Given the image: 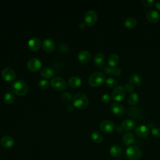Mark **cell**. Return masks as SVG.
<instances>
[{
  "mask_svg": "<svg viewBox=\"0 0 160 160\" xmlns=\"http://www.w3.org/2000/svg\"><path fill=\"white\" fill-rule=\"evenodd\" d=\"M72 103L74 107L79 109H86L89 104V100L88 97L81 92L76 94L72 98Z\"/></svg>",
  "mask_w": 160,
  "mask_h": 160,
  "instance_id": "obj_1",
  "label": "cell"
},
{
  "mask_svg": "<svg viewBox=\"0 0 160 160\" xmlns=\"http://www.w3.org/2000/svg\"><path fill=\"white\" fill-rule=\"evenodd\" d=\"M11 88L13 92L19 96H24L28 91V86L27 84L21 79H18L14 81Z\"/></svg>",
  "mask_w": 160,
  "mask_h": 160,
  "instance_id": "obj_2",
  "label": "cell"
},
{
  "mask_svg": "<svg viewBox=\"0 0 160 160\" xmlns=\"http://www.w3.org/2000/svg\"><path fill=\"white\" fill-rule=\"evenodd\" d=\"M106 81L105 75L102 72L92 73L88 79V83L92 87H98Z\"/></svg>",
  "mask_w": 160,
  "mask_h": 160,
  "instance_id": "obj_3",
  "label": "cell"
},
{
  "mask_svg": "<svg viewBox=\"0 0 160 160\" xmlns=\"http://www.w3.org/2000/svg\"><path fill=\"white\" fill-rule=\"evenodd\" d=\"M126 157L129 160H138L141 158L142 152L141 149L136 146H131L126 149Z\"/></svg>",
  "mask_w": 160,
  "mask_h": 160,
  "instance_id": "obj_4",
  "label": "cell"
},
{
  "mask_svg": "<svg viewBox=\"0 0 160 160\" xmlns=\"http://www.w3.org/2000/svg\"><path fill=\"white\" fill-rule=\"evenodd\" d=\"M50 85L51 87L58 91H62L65 90L67 86L66 82L65 80L60 77H55L51 81Z\"/></svg>",
  "mask_w": 160,
  "mask_h": 160,
  "instance_id": "obj_5",
  "label": "cell"
},
{
  "mask_svg": "<svg viewBox=\"0 0 160 160\" xmlns=\"http://www.w3.org/2000/svg\"><path fill=\"white\" fill-rule=\"evenodd\" d=\"M125 94V89L122 86H116L112 92V98L116 101H121L124 99Z\"/></svg>",
  "mask_w": 160,
  "mask_h": 160,
  "instance_id": "obj_6",
  "label": "cell"
},
{
  "mask_svg": "<svg viewBox=\"0 0 160 160\" xmlns=\"http://www.w3.org/2000/svg\"><path fill=\"white\" fill-rule=\"evenodd\" d=\"M98 20V14L97 13L92 10L87 11L84 16V24L88 26L94 25Z\"/></svg>",
  "mask_w": 160,
  "mask_h": 160,
  "instance_id": "obj_7",
  "label": "cell"
},
{
  "mask_svg": "<svg viewBox=\"0 0 160 160\" xmlns=\"http://www.w3.org/2000/svg\"><path fill=\"white\" fill-rule=\"evenodd\" d=\"M42 67V62L38 58H33L30 59L27 62L28 69L32 72H36L39 70Z\"/></svg>",
  "mask_w": 160,
  "mask_h": 160,
  "instance_id": "obj_8",
  "label": "cell"
},
{
  "mask_svg": "<svg viewBox=\"0 0 160 160\" xmlns=\"http://www.w3.org/2000/svg\"><path fill=\"white\" fill-rule=\"evenodd\" d=\"M1 76L4 81L7 82H11L15 79L16 74L12 68H6L2 69L1 72Z\"/></svg>",
  "mask_w": 160,
  "mask_h": 160,
  "instance_id": "obj_9",
  "label": "cell"
},
{
  "mask_svg": "<svg viewBox=\"0 0 160 160\" xmlns=\"http://www.w3.org/2000/svg\"><path fill=\"white\" fill-rule=\"evenodd\" d=\"M99 128L102 132L106 134H109L114 131V124L111 121L104 120L100 123Z\"/></svg>",
  "mask_w": 160,
  "mask_h": 160,
  "instance_id": "obj_10",
  "label": "cell"
},
{
  "mask_svg": "<svg viewBox=\"0 0 160 160\" xmlns=\"http://www.w3.org/2000/svg\"><path fill=\"white\" fill-rule=\"evenodd\" d=\"M135 134L139 138H145L149 134V129L144 124L138 126L135 129Z\"/></svg>",
  "mask_w": 160,
  "mask_h": 160,
  "instance_id": "obj_11",
  "label": "cell"
},
{
  "mask_svg": "<svg viewBox=\"0 0 160 160\" xmlns=\"http://www.w3.org/2000/svg\"><path fill=\"white\" fill-rule=\"evenodd\" d=\"M41 46V42L40 39L38 38H32L29 40L28 42V48L32 51H36L39 50Z\"/></svg>",
  "mask_w": 160,
  "mask_h": 160,
  "instance_id": "obj_12",
  "label": "cell"
},
{
  "mask_svg": "<svg viewBox=\"0 0 160 160\" xmlns=\"http://www.w3.org/2000/svg\"><path fill=\"white\" fill-rule=\"evenodd\" d=\"M43 50L47 52H51L54 50L55 44L51 39H45L42 43Z\"/></svg>",
  "mask_w": 160,
  "mask_h": 160,
  "instance_id": "obj_13",
  "label": "cell"
},
{
  "mask_svg": "<svg viewBox=\"0 0 160 160\" xmlns=\"http://www.w3.org/2000/svg\"><path fill=\"white\" fill-rule=\"evenodd\" d=\"M78 58L81 63L86 64L90 61L91 59V55L89 51L86 50H82L78 54Z\"/></svg>",
  "mask_w": 160,
  "mask_h": 160,
  "instance_id": "obj_14",
  "label": "cell"
},
{
  "mask_svg": "<svg viewBox=\"0 0 160 160\" xmlns=\"http://www.w3.org/2000/svg\"><path fill=\"white\" fill-rule=\"evenodd\" d=\"M146 18L150 22H156L160 18L159 13L155 10H149L146 14Z\"/></svg>",
  "mask_w": 160,
  "mask_h": 160,
  "instance_id": "obj_15",
  "label": "cell"
},
{
  "mask_svg": "<svg viewBox=\"0 0 160 160\" xmlns=\"http://www.w3.org/2000/svg\"><path fill=\"white\" fill-rule=\"evenodd\" d=\"M1 144L4 148H11L14 144V141L12 137L4 136L1 139Z\"/></svg>",
  "mask_w": 160,
  "mask_h": 160,
  "instance_id": "obj_16",
  "label": "cell"
},
{
  "mask_svg": "<svg viewBox=\"0 0 160 160\" xmlns=\"http://www.w3.org/2000/svg\"><path fill=\"white\" fill-rule=\"evenodd\" d=\"M68 85L72 88H79L82 83L81 79L79 77L74 76H72L71 77L68 81Z\"/></svg>",
  "mask_w": 160,
  "mask_h": 160,
  "instance_id": "obj_17",
  "label": "cell"
},
{
  "mask_svg": "<svg viewBox=\"0 0 160 160\" xmlns=\"http://www.w3.org/2000/svg\"><path fill=\"white\" fill-rule=\"evenodd\" d=\"M111 108L113 113L118 116H122L125 112L124 107L121 104L118 103H112Z\"/></svg>",
  "mask_w": 160,
  "mask_h": 160,
  "instance_id": "obj_18",
  "label": "cell"
},
{
  "mask_svg": "<svg viewBox=\"0 0 160 160\" xmlns=\"http://www.w3.org/2000/svg\"><path fill=\"white\" fill-rule=\"evenodd\" d=\"M136 126L135 122L130 119H125L124 121H122L121 126L122 129L125 131H131Z\"/></svg>",
  "mask_w": 160,
  "mask_h": 160,
  "instance_id": "obj_19",
  "label": "cell"
},
{
  "mask_svg": "<svg viewBox=\"0 0 160 160\" xmlns=\"http://www.w3.org/2000/svg\"><path fill=\"white\" fill-rule=\"evenodd\" d=\"M104 63V56L101 52H98L94 57V64L96 67H102Z\"/></svg>",
  "mask_w": 160,
  "mask_h": 160,
  "instance_id": "obj_20",
  "label": "cell"
},
{
  "mask_svg": "<svg viewBox=\"0 0 160 160\" xmlns=\"http://www.w3.org/2000/svg\"><path fill=\"white\" fill-rule=\"evenodd\" d=\"M40 74L42 77L46 79H50L54 75L53 70L49 67H44L40 71Z\"/></svg>",
  "mask_w": 160,
  "mask_h": 160,
  "instance_id": "obj_21",
  "label": "cell"
},
{
  "mask_svg": "<svg viewBox=\"0 0 160 160\" xmlns=\"http://www.w3.org/2000/svg\"><path fill=\"white\" fill-rule=\"evenodd\" d=\"M129 81L132 85L139 86L142 82V78L138 74L133 73L129 76Z\"/></svg>",
  "mask_w": 160,
  "mask_h": 160,
  "instance_id": "obj_22",
  "label": "cell"
},
{
  "mask_svg": "<svg viewBox=\"0 0 160 160\" xmlns=\"http://www.w3.org/2000/svg\"><path fill=\"white\" fill-rule=\"evenodd\" d=\"M120 58L117 54H111L108 58V62L110 67H114L118 64Z\"/></svg>",
  "mask_w": 160,
  "mask_h": 160,
  "instance_id": "obj_23",
  "label": "cell"
},
{
  "mask_svg": "<svg viewBox=\"0 0 160 160\" xmlns=\"http://www.w3.org/2000/svg\"><path fill=\"white\" fill-rule=\"evenodd\" d=\"M122 140L126 145L129 146L134 142L135 138L134 136L131 132H126L124 134Z\"/></svg>",
  "mask_w": 160,
  "mask_h": 160,
  "instance_id": "obj_24",
  "label": "cell"
},
{
  "mask_svg": "<svg viewBox=\"0 0 160 160\" xmlns=\"http://www.w3.org/2000/svg\"><path fill=\"white\" fill-rule=\"evenodd\" d=\"M137 24L136 19L133 17H128L124 21V25L128 29H132Z\"/></svg>",
  "mask_w": 160,
  "mask_h": 160,
  "instance_id": "obj_25",
  "label": "cell"
},
{
  "mask_svg": "<svg viewBox=\"0 0 160 160\" xmlns=\"http://www.w3.org/2000/svg\"><path fill=\"white\" fill-rule=\"evenodd\" d=\"M122 150L119 146L118 145H113L109 149V153L114 158L119 157L121 154Z\"/></svg>",
  "mask_w": 160,
  "mask_h": 160,
  "instance_id": "obj_26",
  "label": "cell"
},
{
  "mask_svg": "<svg viewBox=\"0 0 160 160\" xmlns=\"http://www.w3.org/2000/svg\"><path fill=\"white\" fill-rule=\"evenodd\" d=\"M91 139L93 142L96 143H101L103 140L102 134L97 131H94L91 132Z\"/></svg>",
  "mask_w": 160,
  "mask_h": 160,
  "instance_id": "obj_27",
  "label": "cell"
},
{
  "mask_svg": "<svg viewBox=\"0 0 160 160\" xmlns=\"http://www.w3.org/2000/svg\"><path fill=\"white\" fill-rule=\"evenodd\" d=\"M3 100L7 104H11L15 101V97L11 92H6L3 96Z\"/></svg>",
  "mask_w": 160,
  "mask_h": 160,
  "instance_id": "obj_28",
  "label": "cell"
},
{
  "mask_svg": "<svg viewBox=\"0 0 160 160\" xmlns=\"http://www.w3.org/2000/svg\"><path fill=\"white\" fill-rule=\"evenodd\" d=\"M139 101V96L137 93L132 92L128 97V103L131 106H135L138 104Z\"/></svg>",
  "mask_w": 160,
  "mask_h": 160,
  "instance_id": "obj_29",
  "label": "cell"
},
{
  "mask_svg": "<svg viewBox=\"0 0 160 160\" xmlns=\"http://www.w3.org/2000/svg\"><path fill=\"white\" fill-rule=\"evenodd\" d=\"M49 82L46 79H41L38 82V86L42 89H47L48 88H49Z\"/></svg>",
  "mask_w": 160,
  "mask_h": 160,
  "instance_id": "obj_30",
  "label": "cell"
},
{
  "mask_svg": "<svg viewBox=\"0 0 160 160\" xmlns=\"http://www.w3.org/2000/svg\"><path fill=\"white\" fill-rule=\"evenodd\" d=\"M106 85L109 88L114 87L116 85V81L113 78H108L105 81Z\"/></svg>",
  "mask_w": 160,
  "mask_h": 160,
  "instance_id": "obj_31",
  "label": "cell"
},
{
  "mask_svg": "<svg viewBox=\"0 0 160 160\" xmlns=\"http://www.w3.org/2000/svg\"><path fill=\"white\" fill-rule=\"evenodd\" d=\"M151 134L154 137H155L156 138H160V128H157V127L153 128L151 129Z\"/></svg>",
  "mask_w": 160,
  "mask_h": 160,
  "instance_id": "obj_32",
  "label": "cell"
},
{
  "mask_svg": "<svg viewBox=\"0 0 160 160\" xmlns=\"http://www.w3.org/2000/svg\"><path fill=\"white\" fill-rule=\"evenodd\" d=\"M111 99V97L109 94H104L101 97V101L105 103H108L109 102H110Z\"/></svg>",
  "mask_w": 160,
  "mask_h": 160,
  "instance_id": "obj_33",
  "label": "cell"
},
{
  "mask_svg": "<svg viewBox=\"0 0 160 160\" xmlns=\"http://www.w3.org/2000/svg\"><path fill=\"white\" fill-rule=\"evenodd\" d=\"M62 99L65 102H69L71 99V94L69 92H64L61 95Z\"/></svg>",
  "mask_w": 160,
  "mask_h": 160,
  "instance_id": "obj_34",
  "label": "cell"
},
{
  "mask_svg": "<svg viewBox=\"0 0 160 160\" xmlns=\"http://www.w3.org/2000/svg\"><path fill=\"white\" fill-rule=\"evenodd\" d=\"M141 2L144 6L151 7L154 4L155 1L153 0H141Z\"/></svg>",
  "mask_w": 160,
  "mask_h": 160,
  "instance_id": "obj_35",
  "label": "cell"
},
{
  "mask_svg": "<svg viewBox=\"0 0 160 160\" xmlns=\"http://www.w3.org/2000/svg\"><path fill=\"white\" fill-rule=\"evenodd\" d=\"M125 91H127L128 92L132 93L134 91V85H132L131 83L128 82L126 86H125Z\"/></svg>",
  "mask_w": 160,
  "mask_h": 160,
  "instance_id": "obj_36",
  "label": "cell"
},
{
  "mask_svg": "<svg viewBox=\"0 0 160 160\" xmlns=\"http://www.w3.org/2000/svg\"><path fill=\"white\" fill-rule=\"evenodd\" d=\"M111 74H113L115 76H118L121 74V69L119 68H112V72Z\"/></svg>",
  "mask_w": 160,
  "mask_h": 160,
  "instance_id": "obj_37",
  "label": "cell"
},
{
  "mask_svg": "<svg viewBox=\"0 0 160 160\" xmlns=\"http://www.w3.org/2000/svg\"><path fill=\"white\" fill-rule=\"evenodd\" d=\"M104 71L107 73V74H111L112 72V68H110V66H106L104 68Z\"/></svg>",
  "mask_w": 160,
  "mask_h": 160,
  "instance_id": "obj_38",
  "label": "cell"
},
{
  "mask_svg": "<svg viewBox=\"0 0 160 160\" xmlns=\"http://www.w3.org/2000/svg\"><path fill=\"white\" fill-rule=\"evenodd\" d=\"M154 6H155V7H156V8L157 9H158L159 11H160V1H159L155 2Z\"/></svg>",
  "mask_w": 160,
  "mask_h": 160,
  "instance_id": "obj_39",
  "label": "cell"
}]
</instances>
